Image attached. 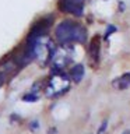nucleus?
I'll use <instances>...</instances> for the list:
<instances>
[{
  "label": "nucleus",
  "mask_w": 130,
  "mask_h": 134,
  "mask_svg": "<svg viewBox=\"0 0 130 134\" xmlns=\"http://www.w3.org/2000/svg\"><path fill=\"white\" fill-rule=\"evenodd\" d=\"M49 25H50L49 20H42V21H38V23H36L35 25H34V28L31 29V32H29L27 42L35 41V39H38V38L44 36V35H45V32H46V29L49 28Z\"/></svg>",
  "instance_id": "5"
},
{
  "label": "nucleus",
  "mask_w": 130,
  "mask_h": 134,
  "mask_svg": "<svg viewBox=\"0 0 130 134\" xmlns=\"http://www.w3.org/2000/svg\"><path fill=\"white\" fill-rule=\"evenodd\" d=\"M56 38L62 45L81 43L87 39V31L74 21H63L56 28Z\"/></svg>",
  "instance_id": "1"
},
{
  "label": "nucleus",
  "mask_w": 130,
  "mask_h": 134,
  "mask_svg": "<svg viewBox=\"0 0 130 134\" xmlns=\"http://www.w3.org/2000/svg\"><path fill=\"white\" fill-rule=\"evenodd\" d=\"M70 75H71V78H73L75 82H80L83 80V77H84V66L83 64H75L73 69H71Z\"/></svg>",
  "instance_id": "7"
},
{
  "label": "nucleus",
  "mask_w": 130,
  "mask_h": 134,
  "mask_svg": "<svg viewBox=\"0 0 130 134\" xmlns=\"http://www.w3.org/2000/svg\"><path fill=\"white\" fill-rule=\"evenodd\" d=\"M105 129H106V121H104V124L101 126V129H99L98 134H102V131H105Z\"/></svg>",
  "instance_id": "10"
},
{
  "label": "nucleus",
  "mask_w": 130,
  "mask_h": 134,
  "mask_svg": "<svg viewBox=\"0 0 130 134\" xmlns=\"http://www.w3.org/2000/svg\"><path fill=\"white\" fill-rule=\"evenodd\" d=\"M59 7L62 11L73 15H81L84 10V0H60Z\"/></svg>",
  "instance_id": "4"
},
{
  "label": "nucleus",
  "mask_w": 130,
  "mask_h": 134,
  "mask_svg": "<svg viewBox=\"0 0 130 134\" xmlns=\"http://www.w3.org/2000/svg\"><path fill=\"white\" fill-rule=\"evenodd\" d=\"M3 81H4V78H3V77H2V74H0V84H2V82H3Z\"/></svg>",
  "instance_id": "11"
},
{
  "label": "nucleus",
  "mask_w": 130,
  "mask_h": 134,
  "mask_svg": "<svg viewBox=\"0 0 130 134\" xmlns=\"http://www.w3.org/2000/svg\"><path fill=\"white\" fill-rule=\"evenodd\" d=\"M69 88H70V78L60 71H57L49 78L48 85H46V95L49 98H56V96L63 95Z\"/></svg>",
  "instance_id": "2"
},
{
  "label": "nucleus",
  "mask_w": 130,
  "mask_h": 134,
  "mask_svg": "<svg viewBox=\"0 0 130 134\" xmlns=\"http://www.w3.org/2000/svg\"><path fill=\"white\" fill-rule=\"evenodd\" d=\"M123 134H130V131H129V130H127V131H124Z\"/></svg>",
  "instance_id": "12"
},
{
  "label": "nucleus",
  "mask_w": 130,
  "mask_h": 134,
  "mask_svg": "<svg viewBox=\"0 0 130 134\" xmlns=\"http://www.w3.org/2000/svg\"><path fill=\"white\" fill-rule=\"evenodd\" d=\"M90 52H91V59H95V62L98 60V56H99V38H95V41L92 42V45L90 48Z\"/></svg>",
  "instance_id": "8"
},
{
  "label": "nucleus",
  "mask_w": 130,
  "mask_h": 134,
  "mask_svg": "<svg viewBox=\"0 0 130 134\" xmlns=\"http://www.w3.org/2000/svg\"><path fill=\"white\" fill-rule=\"evenodd\" d=\"M112 85L116 88V90H126V88L130 87V73L127 74H123L120 77H117L116 80H113Z\"/></svg>",
  "instance_id": "6"
},
{
  "label": "nucleus",
  "mask_w": 130,
  "mask_h": 134,
  "mask_svg": "<svg viewBox=\"0 0 130 134\" xmlns=\"http://www.w3.org/2000/svg\"><path fill=\"white\" fill-rule=\"evenodd\" d=\"M36 99H38V96L34 95V94H28V95L24 96V100H27V102H34V100H36Z\"/></svg>",
  "instance_id": "9"
},
{
  "label": "nucleus",
  "mask_w": 130,
  "mask_h": 134,
  "mask_svg": "<svg viewBox=\"0 0 130 134\" xmlns=\"http://www.w3.org/2000/svg\"><path fill=\"white\" fill-rule=\"evenodd\" d=\"M71 54L69 52V49L66 48V45H63V48L62 49H59V50H55V53H53V56L50 60L53 62V66H55V69L59 70V71H62L64 67H67L71 63Z\"/></svg>",
  "instance_id": "3"
}]
</instances>
